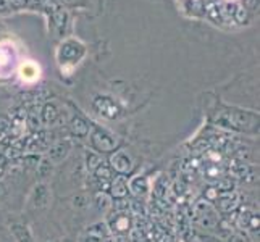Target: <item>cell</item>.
I'll use <instances>...</instances> for the list:
<instances>
[{
  "instance_id": "cb8c5ba5",
  "label": "cell",
  "mask_w": 260,
  "mask_h": 242,
  "mask_svg": "<svg viewBox=\"0 0 260 242\" xmlns=\"http://www.w3.org/2000/svg\"><path fill=\"white\" fill-rule=\"evenodd\" d=\"M7 194H8L7 186H5V183L2 181V179H0V200H4Z\"/></svg>"
},
{
  "instance_id": "f546056e",
  "label": "cell",
  "mask_w": 260,
  "mask_h": 242,
  "mask_svg": "<svg viewBox=\"0 0 260 242\" xmlns=\"http://www.w3.org/2000/svg\"><path fill=\"white\" fill-rule=\"evenodd\" d=\"M46 242H61L60 239H49V240H46Z\"/></svg>"
},
{
  "instance_id": "4316f807",
  "label": "cell",
  "mask_w": 260,
  "mask_h": 242,
  "mask_svg": "<svg viewBox=\"0 0 260 242\" xmlns=\"http://www.w3.org/2000/svg\"><path fill=\"white\" fill-rule=\"evenodd\" d=\"M101 242H116V240H115V239H113V237H112V236L109 234V236L102 237V239H101Z\"/></svg>"
},
{
  "instance_id": "8fae6325",
  "label": "cell",
  "mask_w": 260,
  "mask_h": 242,
  "mask_svg": "<svg viewBox=\"0 0 260 242\" xmlns=\"http://www.w3.org/2000/svg\"><path fill=\"white\" fill-rule=\"evenodd\" d=\"M70 129L76 137H86L89 134V124L81 116H75L70 123Z\"/></svg>"
},
{
  "instance_id": "ba28073f",
  "label": "cell",
  "mask_w": 260,
  "mask_h": 242,
  "mask_svg": "<svg viewBox=\"0 0 260 242\" xmlns=\"http://www.w3.org/2000/svg\"><path fill=\"white\" fill-rule=\"evenodd\" d=\"M41 76L39 65H36L34 61H24L20 68V78L24 83H36Z\"/></svg>"
},
{
  "instance_id": "8992f818",
  "label": "cell",
  "mask_w": 260,
  "mask_h": 242,
  "mask_svg": "<svg viewBox=\"0 0 260 242\" xmlns=\"http://www.w3.org/2000/svg\"><path fill=\"white\" fill-rule=\"evenodd\" d=\"M10 232L15 242H36L31 228L24 223H13L10 226Z\"/></svg>"
},
{
  "instance_id": "7a4b0ae2",
  "label": "cell",
  "mask_w": 260,
  "mask_h": 242,
  "mask_svg": "<svg viewBox=\"0 0 260 242\" xmlns=\"http://www.w3.org/2000/svg\"><path fill=\"white\" fill-rule=\"evenodd\" d=\"M52 200V192H50V187L46 183H38L28 197V207L32 210H42V209H47L50 205Z\"/></svg>"
},
{
  "instance_id": "ffe728a7",
  "label": "cell",
  "mask_w": 260,
  "mask_h": 242,
  "mask_svg": "<svg viewBox=\"0 0 260 242\" xmlns=\"http://www.w3.org/2000/svg\"><path fill=\"white\" fill-rule=\"evenodd\" d=\"M95 203H97V207L99 209H107L110 205V197L107 195V194H102V192H99L97 195H95Z\"/></svg>"
},
{
  "instance_id": "30bf717a",
  "label": "cell",
  "mask_w": 260,
  "mask_h": 242,
  "mask_svg": "<svg viewBox=\"0 0 260 242\" xmlns=\"http://www.w3.org/2000/svg\"><path fill=\"white\" fill-rule=\"evenodd\" d=\"M110 191H112V195L115 197V199H123V197H126L128 194V181L126 178H124L123 175L116 176L113 181H112V186H110Z\"/></svg>"
},
{
  "instance_id": "484cf974",
  "label": "cell",
  "mask_w": 260,
  "mask_h": 242,
  "mask_svg": "<svg viewBox=\"0 0 260 242\" xmlns=\"http://www.w3.org/2000/svg\"><path fill=\"white\" fill-rule=\"evenodd\" d=\"M81 242H101V239H97V237H92V236H86L81 239Z\"/></svg>"
},
{
  "instance_id": "d4e9b609",
  "label": "cell",
  "mask_w": 260,
  "mask_h": 242,
  "mask_svg": "<svg viewBox=\"0 0 260 242\" xmlns=\"http://www.w3.org/2000/svg\"><path fill=\"white\" fill-rule=\"evenodd\" d=\"M63 21H65V13L58 12V13H57V24L61 26V24H63Z\"/></svg>"
},
{
  "instance_id": "f1b7e54d",
  "label": "cell",
  "mask_w": 260,
  "mask_h": 242,
  "mask_svg": "<svg viewBox=\"0 0 260 242\" xmlns=\"http://www.w3.org/2000/svg\"><path fill=\"white\" fill-rule=\"evenodd\" d=\"M5 161H7V157L4 154H0V166H4L5 165Z\"/></svg>"
},
{
  "instance_id": "2e32d148",
  "label": "cell",
  "mask_w": 260,
  "mask_h": 242,
  "mask_svg": "<svg viewBox=\"0 0 260 242\" xmlns=\"http://www.w3.org/2000/svg\"><path fill=\"white\" fill-rule=\"evenodd\" d=\"M109 234H110V231H109V226H107L105 223H95V225L87 228V236H92L97 239H102Z\"/></svg>"
},
{
  "instance_id": "9c48e42d",
  "label": "cell",
  "mask_w": 260,
  "mask_h": 242,
  "mask_svg": "<svg viewBox=\"0 0 260 242\" xmlns=\"http://www.w3.org/2000/svg\"><path fill=\"white\" fill-rule=\"evenodd\" d=\"M13 53L10 49H4V44H0V76H8L13 70Z\"/></svg>"
},
{
  "instance_id": "52a82bcc",
  "label": "cell",
  "mask_w": 260,
  "mask_h": 242,
  "mask_svg": "<svg viewBox=\"0 0 260 242\" xmlns=\"http://www.w3.org/2000/svg\"><path fill=\"white\" fill-rule=\"evenodd\" d=\"M68 154H70V144H68V142H57V144H53L49 149L47 158L52 161L53 165H58L68 157Z\"/></svg>"
},
{
  "instance_id": "44dd1931",
  "label": "cell",
  "mask_w": 260,
  "mask_h": 242,
  "mask_svg": "<svg viewBox=\"0 0 260 242\" xmlns=\"http://www.w3.org/2000/svg\"><path fill=\"white\" fill-rule=\"evenodd\" d=\"M128 226H129V220L126 217H120L118 220L115 221V228L118 231H126Z\"/></svg>"
},
{
  "instance_id": "9a60e30c",
  "label": "cell",
  "mask_w": 260,
  "mask_h": 242,
  "mask_svg": "<svg viewBox=\"0 0 260 242\" xmlns=\"http://www.w3.org/2000/svg\"><path fill=\"white\" fill-rule=\"evenodd\" d=\"M58 109L55 107V103H46L44 105V109H42V120L44 123H47V124H53L57 121L58 118Z\"/></svg>"
},
{
  "instance_id": "d6986e66",
  "label": "cell",
  "mask_w": 260,
  "mask_h": 242,
  "mask_svg": "<svg viewBox=\"0 0 260 242\" xmlns=\"http://www.w3.org/2000/svg\"><path fill=\"white\" fill-rule=\"evenodd\" d=\"M102 161H101V157L99 155H95V154H87V157H86V165H87V168L91 169V171H95V168L101 165Z\"/></svg>"
},
{
  "instance_id": "603a6c76",
  "label": "cell",
  "mask_w": 260,
  "mask_h": 242,
  "mask_svg": "<svg viewBox=\"0 0 260 242\" xmlns=\"http://www.w3.org/2000/svg\"><path fill=\"white\" fill-rule=\"evenodd\" d=\"M8 126H10V121H8L5 116H0V131H7L8 129Z\"/></svg>"
},
{
  "instance_id": "83f0119b",
  "label": "cell",
  "mask_w": 260,
  "mask_h": 242,
  "mask_svg": "<svg viewBox=\"0 0 260 242\" xmlns=\"http://www.w3.org/2000/svg\"><path fill=\"white\" fill-rule=\"evenodd\" d=\"M255 4H257V0H246V5H247V7H250V8H254V7H255Z\"/></svg>"
},
{
  "instance_id": "4dcf8cb0",
  "label": "cell",
  "mask_w": 260,
  "mask_h": 242,
  "mask_svg": "<svg viewBox=\"0 0 260 242\" xmlns=\"http://www.w3.org/2000/svg\"><path fill=\"white\" fill-rule=\"evenodd\" d=\"M4 175V166H0V176Z\"/></svg>"
},
{
  "instance_id": "7c38bea8",
  "label": "cell",
  "mask_w": 260,
  "mask_h": 242,
  "mask_svg": "<svg viewBox=\"0 0 260 242\" xmlns=\"http://www.w3.org/2000/svg\"><path fill=\"white\" fill-rule=\"evenodd\" d=\"M53 165L52 161L46 157V158H42L38 161V165H36V175H38V178L41 179V181H44V179H47L52 176L53 173Z\"/></svg>"
},
{
  "instance_id": "5bb4252c",
  "label": "cell",
  "mask_w": 260,
  "mask_h": 242,
  "mask_svg": "<svg viewBox=\"0 0 260 242\" xmlns=\"http://www.w3.org/2000/svg\"><path fill=\"white\" fill-rule=\"evenodd\" d=\"M128 189L134 194H142L149 189V183H147V178L144 176H136L133 178L131 181L128 183Z\"/></svg>"
},
{
  "instance_id": "ac0fdd59",
  "label": "cell",
  "mask_w": 260,
  "mask_h": 242,
  "mask_svg": "<svg viewBox=\"0 0 260 242\" xmlns=\"http://www.w3.org/2000/svg\"><path fill=\"white\" fill-rule=\"evenodd\" d=\"M73 205L76 209H87L89 207V197L86 194H78L76 197H73Z\"/></svg>"
},
{
  "instance_id": "5b68a950",
  "label": "cell",
  "mask_w": 260,
  "mask_h": 242,
  "mask_svg": "<svg viewBox=\"0 0 260 242\" xmlns=\"http://www.w3.org/2000/svg\"><path fill=\"white\" fill-rule=\"evenodd\" d=\"M83 47L76 41H68L60 47V60L61 63H76L83 57V53H76V49Z\"/></svg>"
},
{
  "instance_id": "7402d4cb",
  "label": "cell",
  "mask_w": 260,
  "mask_h": 242,
  "mask_svg": "<svg viewBox=\"0 0 260 242\" xmlns=\"http://www.w3.org/2000/svg\"><path fill=\"white\" fill-rule=\"evenodd\" d=\"M236 20L239 23H244V20H246V12H244L243 7H238L236 8Z\"/></svg>"
},
{
  "instance_id": "6da1fadb",
  "label": "cell",
  "mask_w": 260,
  "mask_h": 242,
  "mask_svg": "<svg viewBox=\"0 0 260 242\" xmlns=\"http://www.w3.org/2000/svg\"><path fill=\"white\" fill-rule=\"evenodd\" d=\"M91 146L97 152H102V154H105V152H113L118 147V137L113 136V134L107 129L94 126L91 131Z\"/></svg>"
},
{
  "instance_id": "3957f363",
  "label": "cell",
  "mask_w": 260,
  "mask_h": 242,
  "mask_svg": "<svg viewBox=\"0 0 260 242\" xmlns=\"http://www.w3.org/2000/svg\"><path fill=\"white\" fill-rule=\"evenodd\" d=\"M221 124H226L228 128H238V129H244L250 128L255 124V116L249 115L246 112H226L223 113V118L217 120Z\"/></svg>"
},
{
  "instance_id": "4fadbf2b",
  "label": "cell",
  "mask_w": 260,
  "mask_h": 242,
  "mask_svg": "<svg viewBox=\"0 0 260 242\" xmlns=\"http://www.w3.org/2000/svg\"><path fill=\"white\" fill-rule=\"evenodd\" d=\"M94 107L101 113H104L105 116H110V118H113V116L116 115V112H118L116 105L112 100H109V98H97V100L94 102Z\"/></svg>"
},
{
  "instance_id": "e0dca14e",
  "label": "cell",
  "mask_w": 260,
  "mask_h": 242,
  "mask_svg": "<svg viewBox=\"0 0 260 242\" xmlns=\"http://www.w3.org/2000/svg\"><path fill=\"white\" fill-rule=\"evenodd\" d=\"M112 171L113 169L110 168V165H107V163H101L97 168H95V176L99 179H112Z\"/></svg>"
},
{
  "instance_id": "277c9868",
  "label": "cell",
  "mask_w": 260,
  "mask_h": 242,
  "mask_svg": "<svg viewBox=\"0 0 260 242\" xmlns=\"http://www.w3.org/2000/svg\"><path fill=\"white\" fill-rule=\"evenodd\" d=\"M110 168L118 171L120 175H126L133 169V158L126 152H115L110 157Z\"/></svg>"
}]
</instances>
